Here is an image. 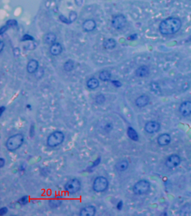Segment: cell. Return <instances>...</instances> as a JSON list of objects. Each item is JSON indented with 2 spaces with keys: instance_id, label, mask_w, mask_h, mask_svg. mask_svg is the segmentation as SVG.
<instances>
[{
  "instance_id": "6da1fadb",
  "label": "cell",
  "mask_w": 191,
  "mask_h": 216,
  "mask_svg": "<svg viewBox=\"0 0 191 216\" xmlns=\"http://www.w3.org/2000/svg\"><path fill=\"white\" fill-rule=\"evenodd\" d=\"M181 27V20L177 17H171L161 21L159 25V30L163 35H170L177 33Z\"/></svg>"
},
{
  "instance_id": "7a4b0ae2",
  "label": "cell",
  "mask_w": 191,
  "mask_h": 216,
  "mask_svg": "<svg viewBox=\"0 0 191 216\" xmlns=\"http://www.w3.org/2000/svg\"><path fill=\"white\" fill-rule=\"evenodd\" d=\"M24 137L21 133H17L10 136L7 140L6 147L9 151H14L20 148L23 144Z\"/></svg>"
},
{
  "instance_id": "3957f363",
  "label": "cell",
  "mask_w": 191,
  "mask_h": 216,
  "mask_svg": "<svg viewBox=\"0 0 191 216\" xmlns=\"http://www.w3.org/2000/svg\"><path fill=\"white\" fill-rule=\"evenodd\" d=\"M64 140V133L60 131H56L48 136L47 140V145L50 148H54L61 144Z\"/></svg>"
},
{
  "instance_id": "277c9868",
  "label": "cell",
  "mask_w": 191,
  "mask_h": 216,
  "mask_svg": "<svg viewBox=\"0 0 191 216\" xmlns=\"http://www.w3.org/2000/svg\"><path fill=\"white\" fill-rule=\"evenodd\" d=\"M109 183L107 178L103 176H99L94 179L93 188L95 192H102L108 187Z\"/></svg>"
},
{
  "instance_id": "5b68a950",
  "label": "cell",
  "mask_w": 191,
  "mask_h": 216,
  "mask_svg": "<svg viewBox=\"0 0 191 216\" xmlns=\"http://www.w3.org/2000/svg\"><path fill=\"white\" fill-rule=\"evenodd\" d=\"M150 188V184L149 181L145 179L139 181L134 185L133 191L137 195H142L148 192Z\"/></svg>"
},
{
  "instance_id": "8992f818",
  "label": "cell",
  "mask_w": 191,
  "mask_h": 216,
  "mask_svg": "<svg viewBox=\"0 0 191 216\" xmlns=\"http://www.w3.org/2000/svg\"><path fill=\"white\" fill-rule=\"evenodd\" d=\"M81 188V182L78 179H71L64 185V189L68 193L74 194L78 192Z\"/></svg>"
},
{
  "instance_id": "52a82bcc",
  "label": "cell",
  "mask_w": 191,
  "mask_h": 216,
  "mask_svg": "<svg viewBox=\"0 0 191 216\" xmlns=\"http://www.w3.org/2000/svg\"><path fill=\"white\" fill-rule=\"evenodd\" d=\"M126 23V18L122 14H119L114 16L112 20V26L116 29H121L123 28Z\"/></svg>"
},
{
  "instance_id": "ba28073f",
  "label": "cell",
  "mask_w": 191,
  "mask_h": 216,
  "mask_svg": "<svg viewBox=\"0 0 191 216\" xmlns=\"http://www.w3.org/2000/svg\"><path fill=\"white\" fill-rule=\"evenodd\" d=\"M181 161V158L178 155L173 154L168 157L165 162V164L169 168H174L180 164Z\"/></svg>"
},
{
  "instance_id": "9c48e42d",
  "label": "cell",
  "mask_w": 191,
  "mask_h": 216,
  "mask_svg": "<svg viewBox=\"0 0 191 216\" xmlns=\"http://www.w3.org/2000/svg\"><path fill=\"white\" fill-rule=\"evenodd\" d=\"M160 124L155 121H150L148 122L145 125V131L149 133H154L160 129Z\"/></svg>"
},
{
  "instance_id": "30bf717a",
  "label": "cell",
  "mask_w": 191,
  "mask_h": 216,
  "mask_svg": "<svg viewBox=\"0 0 191 216\" xmlns=\"http://www.w3.org/2000/svg\"><path fill=\"white\" fill-rule=\"evenodd\" d=\"M179 111L181 114L185 117L191 114V101L183 102L179 107Z\"/></svg>"
},
{
  "instance_id": "8fae6325",
  "label": "cell",
  "mask_w": 191,
  "mask_h": 216,
  "mask_svg": "<svg viewBox=\"0 0 191 216\" xmlns=\"http://www.w3.org/2000/svg\"><path fill=\"white\" fill-rule=\"evenodd\" d=\"M97 210L93 206H89L81 209L79 213L81 216H93L95 214Z\"/></svg>"
},
{
  "instance_id": "7c38bea8",
  "label": "cell",
  "mask_w": 191,
  "mask_h": 216,
  "mask_svg": "<svg viewBox=\"0 0 191 216\" xmlns=\"http://www.w3.org/2000/svg\"><path fill=\"white\" fill-rule=\"evenodd\" d=\"M149 101H150L149 97L146 94H143V95L140 96V97H138L136 99V104L138 107L142 108V107H144L145 106H146L149 104Z\"/></svg>"
},
{
  "instance_id": "4fadbf2b",
  "label": "cell",
  "mask_w": 191,
  "mask_h": 216,
  "mask_svg": "<svg viewBox=\"0 0 191 216\" xmlns=\"http://www.w3.org/2000/svg\"><path fill=\"white\" fill-rule=\"evenodd\" d=\"M150 73V69L148 66L142 65L136 71V75L138 77H145L148 76Z\"/></svg>"
},
{
  "instance_id": "5bb4252c",
  "label": "cell",
  "mask_w": 191,
  "mask_h": 216,
  "mask_svg": "<svg viewBox=\"0 0 191 216\" xmlns=\"http://www.w3.org/2000/svg\"><path fill=\"white\" fill-rule=\"evenodd\" d=\"M171 141L170 135L167 133H164L160 135L158 138V144L161 146H165L169 144Z\"/></svg>"
},
{
  "instance_id": "9a60e30c",
  "label": "cell",
  "mask_w": 191,
  "mask_h": 216,
  "mask_svg": "<svg viewBox=\"0 0 191 216\" xmlns=\"http://www.w3.org/2000/svg\"><path fill=\"white\" fill-rule=\"evenodd\" d=\"M39 66L38 61L32 59L29 61L27 65V71L29 73H34L37 71Z\"/></svg>"
},
{
  "instance_id": "2e32d148",
  "label": "cell",
  "mask_w": 191,
  "mask_h": 216,
  "mask_svg": "<svg viewBox=\"0 0 191 216\" xmlns=\"http://www.w3.org/2000/svg\"><path fill=\"white\" fill-rule=\"evenodd\" d=\"M83 27L86 32H91L94 30L96 27V23L93 19H89L84 21Z\"/></svg>"
},
{
  "instance_id": "e0dca14e",
  "label": "cell",
  "mask_w": 191,
  "mask_h": 216,
  "mask_svg": "<svg viewBox=\"0 0 191 216\" xmlns=\"http://www.w3.org/2000/svg\"><path fill=\"white\" fill-rule=\"evenodd\" d=\"M62 52V47L59 43H54L50 47V52L52 55L57 56Z\"/></svg>"
},
{
  "instance_id": "ac0fdd59",
  "label": "cell",
  "mask_w": 191,
  "mask_h": 216,
  "mask_svg": "<svg viewBox=\"0 0 191 216\" xmlns=\"http://www.w3.org/2000/svg\"><path fill=\"white\" fill-rule=\"evenodd\" d=\"M128 167V162L126 160H122L116 164V168L119 172H123Z\"/></svg>"
},
{
  "instance_id": "d6986e66",
  "label": "cell",
  "mask_w": 191,
  "mask_h": 216,
  "mask_svg": "<svg viewBox=\"0 0 191 216\" xmlns=\"http://www.w3.org/2000/svg\"><path fill=\"white\" fill-rule=\"evenodd\" d=\"M116 41L113 38H109L107 40H104L103 42V46L106 49L112 50L116 46Z\"/></svg>"
},
{
  "instance_id": "ffe728a7",
  "label": "cell",
  "mask_w": 191,
  "mask_h": 216,
  "mask_svg": "<svg viewBox=\"0 0 191 216\" xmlns=\"http://www.w3.org/2000/svg\"><path fill=\"white\" fill-rule=\"evenodd\" d=\"M56 36L55 34L50 32L46 34L44 36V41L47 44H53L54 42L56 40Z\"/></svg>"
},
{
  "instance_id": "44dd1931",
  "label": "cell",
  "mask_w": 191,
  "mask_h": 216,
  "mask_svg": "<svg viewBox=\"0 0 191 216\" xmlns=\"http://www.w3.org/2000/svg\"><path fill=\"white\" fill-rule=\"evenodd\" d=\"M62 204V200L59 198H53L50 199L48 202V204L52 208H56L59 207Z\"/></svg>"
},
{
  "instance_id": "7402d4cb",
  "label": "cell",
  "mask_w": 191,
  "mask_h": 216,
  "mask_svg": "<svg viewBox=\"0 0 191 216\" xmlns=\"http://www.w3.org/2000/svg\"><path fill=\"white\" fill-rule=\"evenodd\" d=\"M87 87L91 90H94L99 86V82L95 78H91L87 82Z\"/></svg>"
},
{
  "instance_id": "603a6c76",
  "label": "cell",
  "mask_w": 191,
  "mask_h": 216,
  "mask_svg": "<svg viewBox=\"0 0 191 216\" xmlns=\"http://www.w3.org/2000/svg\"><path fill=\"white\" fill-rule=\"evenodd\" d=\"M127 135L128 136L131 138V140L136 141L138 140V133L134 128L132 127H128L127 129Z\"/></svg>"
},
{
  "instance_id": "cb8c5ba5",
  "label": "cell",
  "mask_w": 191,
  "mask_h": 216,
  "mask_svg": "<svg viewBox=\"0 0 191 216\" xmlns=\"http://www.w3.org/2000/svg\"><path fill=\"white\" fill-rule=\"evenodd\" d=\"M111 74L109 71H101L99 74V78L103 81H108L111 79Z\"/></svg>"
},
{
  "instance_id": "d4e9b609",
  "label": "cell",
  "mask_w": 191,
  "mask_h": 216,
  "mask_svg": "<svg viewBox=\"0 0 191 216\" xmlns=\"http://www.w3.org/2000/svg\"><path fill=\"white\" fill-rule=\"evenodd\" d=\"M74 61L71 60H69L66 61L64 65V69L66 71H71L74 69Z\"/></svg>"
},
{
  "instance_id": "484cf974",
  "label": "cell",
  "mask_w": 191,
  "mask_h": 216,
  "mask_svg": "<svg viewBox=\"0 0 191 216\" xmlns=\"http://www.w3.org/2000/svg\"><path fill=\"white\" fill-rule=\"evenodd\" d=\"M105 101V98L103 94H99L95 98V101L97 104H102L104 103Z\"/></svg>"
},
{
  "instance_id": "4316f807",
  "label": "cell",
  "mask_w": 191,
  "mask_h": 216,
  "mask_svg": "<svg viewBox=\"0 0 191 216\" xmlns=\"http://www.w3.org/2000/svg\"><path fill=\"white\" fill-rule=\"evenodd\" d=\"M29 202V196H24L22 198H21L17 202L21 205V206H24L27 204Z\"/></svg>"
},
{
  "instance_id": "83f0119b",
  "label": "cell",
  "mask_w": 191,
  "mask_h": 216,
  "mask_svg": "<svg viewBox=\"0 0 191 216\" xmlns=\"http://www.w3.org/2000/svg\"><path fill=\"white\" fill-rule=\"evenodd\" d=\"M77 13L75 11H71L70 13V14H69V20L70 21L71 23H73L74 21H75V20H76L77 19Z\"/></svg>"
},
{
  "instance_id": "f1b7e54d",
  "label": "cell",
  "mask_w": 191,
  "mask_h": 216,
  "mask_svg": "<svg viewBox=\"0 0 191 216\" xmlns=\"http://www.w3.org/2000/svg\"><path fill=\"white\" fill-rule=\"evenodd\" d=\"M17 20H9L6 22V25L8 27L17 26Z\"/></svg>"
},
{
  "instance_id": "f546056e",
  "label": "cell",
  "mask_w": 191,
  "mask_h": 216,
  "mask_svg": "<svg viewBox=\"0 0 191 216\" xmlns=\"http://www.w3.org/2000/svg\"><path fill=\"white\" fill-rule=\"evenodd\" d=\"M60 19L61 21H62L63 23H64L67 24H71L70 21L69 19H67V18L66 17L61 15L60 16Z\"/></svg>"
},
{
  "instance_id": "4dcf8cb0",
  "label": "cell",
  "mask_w": 191,
  "mask_h": 216,
  "mask_svg": "<svg viewBox=\"0 0 191 216\" xmlns=\"http://www.w3.org/2000/svg\"><path fill=\"white\" fill-rule=\"evenodd\" d=\"M44 74V70L42 68H40L39 69H38L36 73H35V77H42Z\"/></svg>"
},
{
  "instance_id": "1f68e13d",
  "label": "cell",
  "mask_w": 191,
  "mask_h": 216,
  "mask_svg": "<svg viewBox=\"0 0 191 216\" xmlns=\"http://www.w3.org/2000/svg\"><path fill=\"white\" fill-rule=\"evenodd\" d=\"M33 37L31 36L29 34H25L23 37L22 38V41H26V40H33Z\"/></svg>"
},
{
  "instance_id": "d6a6232c",
  "label": "cell",
  "mask_w": 191,
  "mask_h": 216,
  "mask_svg": "<svg viewBox=\"0 0 191 216\" xmlns=\"http://www.w3.org/2000/svg\"><path fill=\"white\" fill-rule=\"evenodd\" d=\"M8 212V209L7 207H2L0 209V216H2L6 214Z\"/></svg>"
},
{
  "instance_id": "836d02e7",
  "label": "cell",
  "mask_w": 191,
  "mask_h": 216,
  "mask_svg": "<svg viewBox=\"0 0 191 216\" xmlns=\"http://www.w3.org/2000/svg\"><path fill=\"white\" fill-rule=\"evenodd\" d=\"M101 157H99V158H98L97 159H96V160L94 161V163H93V165H91V168H94V167H97V165H99V163H100V162H101Z\"/></svg>"
},
{
  "instance_id": "e575fe53",
  "label": "cell",
  "mask_w": 191,
  "mask_h": 216,
  "mask_svg": "<svg viewBox=\"0 0 191 216\" xmlns=\"http://www.w3.org/2000/svg\"><path fill=\"white\" fill-rule=\"evenodd\" d=\"M13 54L15 57H19L20 54V49L19 48H15L13 50Z\"/></svg>"
},
{
  "instance_id": "d590c367",
  "label": "cell",
  "mask_w": 191,
  "mask_h": 216,
  "mask_svg": "<svg viewBox=\"0 0 191 216\" xmlns=\"http://www.w3.org/2000/svg\"><path fill=\"white\" fill-rule=\"evenodd\" d=\"M112 83L113 84L114 86L116 87H120L122 86V83L119 81H116V80L112 81Z\"/></svg>"
},
{
  "instance_id": "8d00e7d4",
  "label": "cell",
  "mask_w": 191,
  "mask_h": 216,
  "mask_svg": "<svg viewBox=\"0 0 191 216\" xmlns=\"http://www.w3.org/2000/svg\"><path fill=\"white\" fill-rule=\"evenodd\" d=\"M75 2L78 6L81 7L83 4V0H75Z\"/></svg>"
},
{
  "instance_id": "74e56055",
  "label": "cell",
  "mask_w": 191,
  "mask_h": 216,
  "mask_svg": "<svg viewBox=\"0 0 191 216\" xmlns=\"http://www.w3.org/2000/svg\"><path fill=\"white\" fill-rule=\"evenodd\" d=\"M113 127H112V125L110 124V123H108L107 125H105V129L106 131H111V129H112Z\"/></svg>"
},
{
  "instance_id": "f35d334b",
  "label": "cell",
  "mask_w": 191,
  "mask_h": 216,
  "mask_svg": "<svg viewBox=\"0 0 191 216\" xmlns=\"http://www.w3.org/2000/svg\"><path fill=\"white\" fill-rule=\"evenodd\" d=\"M122 206H123V202H122V201H120V202L117 204V208L118 210H121L122 208Z\"/></svg>"
},
{
  "instance_id": "ab89813d",
  "label": "cell",
  "mask_w": 191,
  "mask_h": 216,
  "mask_svg": "<svg viewBox=\"0 0 191 216\" xmlns=\"http://www.w3.org/2000/svg\"><path fill=\"white\" fill-rule=\"evenodd\" d=\"M137 36H138V35L136 34H132V35L130 36L128 38V39L130 40H134L137 38V37H138Z\"/></svg>"
},
{
  "instance_id": "60d3db41",
  "label": "cell",
  "mask_w": 191,
  "mask_h": 216,
  "mask_svg": "<svg viewBox=\"0 0 191 216\" xmlns=\"http://www.w3.org/2000/svg\"><path fill=\"white\" fill-rule=\"evenodd\" d=\"M5 164V160L4 159L1 158L0 159V167L1 168H2Z\"/></svg>"
},
{
  "instance_id": "b9f144b4",
  "label": "cell",
  "mask_w": 191,
  "mask_h": 216,
  "mask_svg": "<svg viewBox=\"0 0 191 216\" xmlns=\"http://www.w3.org/2000/svg\"><path fill=\"white\" fill-rule=\"evenodd\" d=\"M7 27H7V25H5V26H3V27L1 28V32H0L1 34H2L4 32H6V30L7 29Z\"/></svg>"
},
{
  "instance_id": "7bdbcfd3",
  "label": "cell",
  "mask_w": 191,
  "mask_h": 216,
  "mask_svg": "<svg viewBox=\"0 0 191 216\" xmlns=\"http://www.w3.org/2000/svg\"><path fill=\"white\" fill-rule=\"evenodd\" d=\"M5 109H6V108L5 107V106H2L1 108H0V112H1V115H2V113H3V111H5Z\"/></svg>"
},
{
  "instance_id": "ee69618b",
  "label": "cell",
  "mask_w": 191,
  "mask_h": 216,
  "mask_svg": "<svg viewBox=\"0 0 191 216\" xmlns=\"http://www.w3.org/2000/svg\"><path fill=\"white\" fill-rule=\"evenodd\" d=\"M0 47H1V52L3 50V47H5V44L2 41H1L0 42Z\"/></svg>"
}]
</instances>
